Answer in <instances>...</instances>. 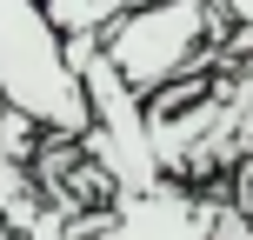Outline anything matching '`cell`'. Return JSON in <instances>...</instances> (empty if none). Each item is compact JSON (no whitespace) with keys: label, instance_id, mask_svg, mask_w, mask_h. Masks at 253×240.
Listing matches in <instances>:
<instances>
[{"label":"cell","instance_id":"obj_1","mask_svg":"<svg viewBox=\"0 0 253 240\" xmlns=\"http://www.w3.org/2000/svg\"><path fill=\"white\" fill-rule=\"evenodd\" d=\"M0 100H7V114H27L47 140L93 134L87 80L40 0H0Z\"/></svg>","mask_w":253,"mask_h":240},{"label":"cell","instance_id":"obj_2","mask_svg":"<svg viewBox=\"0 0 253 240\" xmlns=\"http://www.w3.org/2000/svg\"><path fill=\"white\" fill-rule=\"evenodd\" d=\"M227 40H233V20L220 0H147L100 40V53L120 74V87L147 107L153 94L220 67Z\"/></svg>","mask_w":253,"mask_h":240},{"label":"cell","instance_id":"obj_3","mask_svg":"<svg viewBox=\"0 0 253 240\" xmlns=\"http://www.w3.org/2000/svg\"><path fill=\"white\" fill-rule=\"evenodd\" d=\"M40 7H47V20L60 27L67 40H107L126 13L147 7V0H40Z\"/></svg>","mask_w":253,"mask_h":240},{"label":"cell","instance_id":"obj_4","mask_svg":"<svg viewBox=\"0 0 253 240\" xmlns=\"http://www.w3.org/2000/svg\"><path fill=\"white\" fill-rule=\"evenodd\" d=\"M207 240H253V214L240 200H213V220H207Z\"/></svg>","mask_w":253,"mask_h":240},{"label":"cell","instance_id":"obj_5","mask_svg":"<svg viewBox=\"0 0 253 240\" xmlns=\"http://www.w3.org/2000/svg\"><path fill=\"white\" fill-rule=\"evenodd\" d=\"M220 7H227L233 27H253V0H220Z\"/></svg>","mask_w":253,"mask_h":240},{"label":"cell","instance_id":"obj_6","mask_svg":"<svg viewBox=\"0 0 253 240\" xmlns=\"http://www.w3.org/2000/svg\"><path fill=\"white\" fill-rule=\"evenodd\" d=\"M247 193H253V174H247ZM240 207H247V214H253V200H240Z\"/></svg>","mask_w":253,"mask_h":240},{"label":"cell","instance_id":"obj_7","mask_svg":"<svg viewBox=\"0 0 253 240\" xmlns=\"http://www.w3.org/2000/svg\"><path fill=\"white\" fill-rule=\"evenodd\" d=\"M0 114H7V100H0Z\"/></svg>","mask_w":253,"mask_h":240}]
</instances>
